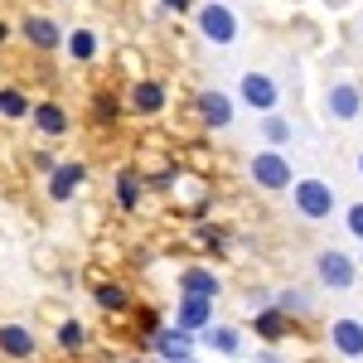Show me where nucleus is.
Segmentation results:
<instances>
[{
  "label": "nucleus",
  "mask_w": 363,
  "mask_h": 363,
  "mask_svg": "<svg viewBox=\"0 0 363 363\" xmlns=\"http://www.w3.org/2000/svg\"><path fill=\"white\" fill-rule=\"evenodd\" d=\"M291 203H296V213L310 218V223H320V218H330L335 213V189L325 184V179H296L291 184Z\"/></svg>",
  "instance_id": "nucleus-1"
},
{
  "label": "nucleus",
  "mask_w": 363,
  "mask_h": 363,
  "mask_svg": "<svg viewBox=\"0 0 363 363\" xmlns=\"http://www.w3.org/2000/svg\"><path fill=\"white\" fill-rule=\"evenodd\" d=\"M247 169H252V184H262V189H272V194L291 189V160H286L281 150H257Z\"/></svg>",
  "instance_id": "nucleus-2"
},
{
  "label": "nucleus",
  "mask_w": 363,
  "mask_h": 363,
  "mask_svg": "<svg viewBox=\"0 0 363 363\" xmlns=\"http://www.w3.org/2000/svg\"><path fill=\"white\" fill-rule=\"evenodd\" d=\"M315 277H320V286H330V291H349L359 281V262L344 257L339 247H330V252L315 257Z\"/></svg>",
  "instance_id": "nucleus-3"
},
{
  "label": "nucleus",
  "mask_w": 363,
  "mask_h": 363,
  "mask_svg": "<svg viewBox=\"0 0 363 363\" xmlns=\"http://www.w3.org/2000/svg\"><path fill=\"white\" fill-rule=\"evenodd\" d=\"M199 29H203V39H213V44H233L238 39V15L218 5V0H208L203 10H199Z\"/></svg>",
  "instance_id": "nucleus-4"
},
{
  "label": "nucleus",
  "mask_w": 363,
  "mask_h": 363,
  "mask_svg": "<svg viewBox=\"0 0 363 363\" xmlns=\"http://www.w3.org/2000/svg\"><path fill=\"white\" fill-rule=\"evenodd\" d=\"M238 92H242V102H247L252 112H277V97H281L277 78H267V73H242Z\"/></svg>",
  "instance_id": "nucleus-5"
},
{
  "label": "nucleus",
  "mask_w": 363,
  "mask_h": 363,
  "mask_svg": "<svg viewBox=\"0 0 363 363\" xmlns=\"http://www.w3.org/2000/svg\"><path fill=\"white\" fill-rule=\"evenodd\" d=\"M325 112L335 116V121H354V116L363 112V92L344 78V83H335L330 92H325Z\"/></svg>",
  "instance_id": "nucleus-6"
},
{
  "label": "nucleus",
  "mask_w": 363,
  "mask_h": 363,
  "mask_svg": "<svg viewBox=\"0 0 363 363\" xmlns=\"http://www.w3.org/2000/svg\"><path fill=\"white\" fill-rule=\"evenodd\" d=\"M213 320V301H199V296H179V310H174V330L194 335V330H208Z\"/></svg>",
  "instance_id": "nucleus-7"
},
{
  "label": "nucleus",
  "mask_w": 363,
  "mask_h": 363,
  "mask_svg": "<svg viewBox=\"0 0 363 363\" xmlns=\"http://www.w3.org/2000/svg\"><path fill=\"white\" fill-rule=\"evenodd\" d=\"M330 344H335L344 359H363V325H359V320H349V315L335 320V325H330Z\"/></svg>",
  "instance_id": "nucleus-8"
},
{
  "label": "nucleus",
  "mask_w": 363,
  "mask_h": 363,
  "mask_svg": "<svg viewBox=\"0 0 363 363\" xmlns=\"http://www.w3.org/2000/svg\"><path fill=\"white\" fill-rule=\"evenodd\" d=\"M218 291H223V281L213 277V272H203V267H189V272H179V296L218 301Z\"/></svg>",
  "instance_id": "nucleus-9"
},
{
  "label": "nucleus",
  "mask_w": 363,
  "mask_h": 363,
  "mask_svg": "<svg viewBox=\"0 0 363 363\" xmlns=\"http://www.w3.org/2000/svg\"><path fill=\"white\" fill-rule=\"evenodd\" d=\"M20 34H25L34 49H58V44H63V34H58V25L49 15H25V20H20Z\"/></svg>",
  "instance_id": "nucleus-10"
},
{
  "label": "nucleus",
  "mask_w": 363,
  "mask_h": 363,
  "mask_svg": "<svg viewBox=\"0 0 363 363\" xmlns=\"http://www.w3.org/2000/svg\"><path fill=\"white\" fill-rule=\"evenodd\" d=\"M199 116H203V126L228 131V126H233V102H228L223 92H203V97H199Z\"/></svg>",
  "instance_id": "nucleus-11"
},
{
  "label": "nucleus",
  "mask_w": 363,
  "mask_h": 363,
  "mask_svg": "<svg viewBox=\"0 0 363 363\" xmlns=\"http://www.w3.org/2000/svg\"><path fill=\"white\" fill-rule=\"evenodd\" d=\"M83 179H87L83 165H54L49 169V199H73Z\"/></svg>",
  "instance_id": "nucleus-12"
},
{
  "label": "nucleus",
  "mask_w": 363,
  "mask_h": 363,
  "mask_svg": "<svg viewBox=\"0 0 363 363\" xmlns=\"http://www.w3.org/2000/svg\"><path fill=\"white\" fill-rule=\"evenodd\" d=\"M155 349H160L169 363H184L189 349H194V339L184 335V330H155Z\"/></svg>",
  "instance_id": "nucleus-13"
},
{
  "label": "nucleus",
  "mask_w": 363,
  "mask_h": 363,
  "mask_svg": "<svg viewBox=\"0 0 363 363\" xmlns=\"http://www.w3.org/2000/svg\"><path fill=\"white\" fill-rule=\"evenodd\" d=\"M0 354H10V359H29V354H34V335L20 330V325H0Z\"/></svg>",
  "instance_id": "nucleus-14"
},
{
  "label": "nucleus",
  "mask_w": 363,
  "mask_h": 363,
  "mask_svg": "<svg viewBox=\"0 0 363 363\" xmlns=\"http://www.w3.org/2000/svg\"><path fill=\"white\" fill-rule=\"evenodd\" d=\"M29 116H34V126H39L44 136H63V131H68V112H63L58 102H39Z\"/></svg>",
  "instance_id": "nucleus-15"
},
{
  "label": "nucleus",
  "mask_w": 363,
  "mask_h": 363,
  "mask_svg": "<svg viewBox=\"0 0 363 363\" xmlns=\"http://www.w3.org/2000/svg\"><path fill=\"white\" fill-rule=\"evenodd\" d=\"M131 107H136L140 116H155L160 107H165V87L160 83H136L131 87Z\"/></svg>",
  "instance_id": "nucleus-16"
},
{
  "label": "nucleus",
  "mask_w": 363,
  "mask_h": 363,
  "mask_svg": "<svg viewBox=\"0 0 363 363\" xmlns=\"http://www.w3.org/2000/svg\"><path fill=\"white\" fill-rule=\"evenodd\" d=\"M252 330H257L262 339H281L286 330H291V315H286V310H262V315L252 320Z\"/></svg>",
  "instance_id": "nucleus-17"
},
{
  "label": "nucleus",
  "mask_w": 363,
  "mask_h": 363,
  "mask_svg": "<svg viewBox=\"0 0 363 363\" xmlns=\"http://www.w3.org/2000/svg\"><path fill=\"white\" fill-rule=\"evenodd\" d=\"M0 116H10V121L29 116V97L20 92V87H0Z\"/></svg>",
  "instance_id": "nucleus-18"
},
{
  "label": "nucleus",
  "mask_w": 363,
  "mask_h": 363,
  "mask_svg": "<svg viewBox=\"0 0 363 363\" xmlns=\"http://www.w3.org/2000/svg\"><path fill=\"white\" fill-rule=\"evenodd\" d=\"M68 54L78 58V63L97 58V34H92V29H73V34H68Z\"/></svg>",
  "instance_id": "nucleus-19"
},
{
  "label": "nucleus",
  "mask_w": 363,
  "mask_h": 363,
  "mask_svg": "<svg viewBox=\"0 0 363 363\" xmlns=\"http://www.w3.org/2000/svg\"><path fill=\"white\" fill-rule=\"evenodd\" d=\"M116 203H121V208H136V203H140V179L131 174V169L116 174Z\"/></svg>",
  "instance_id": "nucleus-20"
},
{
  "label": "nucleus",
  "mask_w": 363,
  "mask_h": 363,
  "mask_svg": "<svg viewBox=\"0 0 363 363\" xmlns=\"http://www.w3.org/2000/svg\"><path fill=\"white\" fill-rule=\"evenodd\" d=\"M262 136L272 140V150L291 145V121H286V116H272V112H267V121H262Z\"/></svg>",
  "instance_id": "nucleus-21"
},
{
  "label": "nucleus",
  "mask_w": 363,
  "mask_h": 363,
  "mask_svg": "<svg viewBox=\"0 0 363 363\" xmlns=\"http://www.w3.org/2000/svg\"><path fill=\"white\" fill-rule=\"evenodd\" d=\"M58 344H63L68 354H78V349H83V325H78V320H63V325H58Z\"/></svg>",
  "instance_id": "nucleus-22"
},
{
  "label": "nucleus",
  "mask_w": 363,
  "mask_h": 363,
  "mask_svg": "<svg viewBox=\"0 0 363 363\" xmlns=\"http://www.w3.org/2000/svg\"><path fill=\"white\" fill-rule=\"evenodd\" d=\"M92 296H97L102 310H121L126 306V291H121V286H92Z\"/></svg>",
  "instance_id": "nucleus-23"
},
{
  "label": "nucleus",
  "mask_w": 363,
  "mask_h": 363,
  "mask_svg": "<svg viewBox=\"0 0 363 363\" xmlns=\"http://www.w3.org/2000/svg\"><path fill=\"white\" fill-rule=\"evenodd\" d=\"M208 344H213L218 354H238V349H242V339H238V330H208Z\"/></svg>",
  "instance_id": "nucleus-24"
},
{
  "label": "nucleus",
  "mask_w": 363,
  "mask_h": 363,
  "mask_svg": "<svg viewBox=\"0 0 363 363\" xmlns=\"http://www.w3.org/2000/svg\"><path fill=\"white\" fill-rule=\"evenodd\" d=\"M277 310H286V315H306L310 301L301 296V291H281V296H277Z\"/></svg>",
  "instance_id": "nucleus-25"
},
{
  "label": "nucleus",
  "mask_w": 363,
  "mask_h": 363,
  "mask_svg": "<svg viewBox=\"0 0 363 363\" xmlns=\"http://www.w3.org/2000/svg\"><path fill=\"white\" fill-rule=\"evenodd\" d=\"M344 223H349V233L363 242V203H349V213H344Z\"/></svg>",
  "instance_id": "nucleus-26"
},
{
  "label": "nucleus",
  "mask_w": 363,
  "mask_h": 363,
  "mask_svg": "<svg viewBox=\"0 0 363 363\" xmlns=\"http://www.w3.org/2000/svg\"><path fill=\"white\" fill-rule=\"evenodd\" d=\"M165 10H189V0H160Z\"/></svg>",
  "instance_id": "nucleus-27"
},
{
  "label": "nucleus",
  "mask_w": 363,
  "mask_h": 363,
  "mask_svg": "<svg viewBox=\"0 0 363 363\" xmlns=\"http://www.w3.org/2000/svg\"><path fill=\"white\" fill-rule=\"evenodd\" d=\"M257 363H281V359L277 354H257Z\"/></svg>",
  "instance_id": "nucleus-28"
},
{
  "label": "nucleus",
  "mask_w": 363,
  "mask_h": 363,
  "mask_svg": "<svg viewBox=\"0 0 363 363\" xmlns=\"http://www.w3.org/2000/svg\"><path fill=\"white\" fill-rule=\"evenodd\" d=\"M5 34H10V29H5V25H0V44H5Z\"/></svg>",
  "instance_id": "nucleus-29"
},
{
  "label": "nucleus",
  "mask_w": 363,
  "mask_h": 363,
  "mask_svg": "<svg viewBox=\"0 0 363 363\" xmlns=\"http://www.w3.org/2000/svg\"><path fill=\"white\" fill-rule=\"evenodd\" d=\"M359 174H363V155H359Z\"/></svg>",
  "instance_id": "nucleus-30"
},
{
  "label": "nucleus",
  "mask_w": 363,
  "mask_h": 363,
  "mask_svg": "<svg viewBox=\"0 0 363 363\" xmlns=\"http://www.w3.org/2000/svg\"><path fill=\"white\" fill-rule=\"evenodd\" d=\"M184 363H194V359H184Z\"/></svg>",
  "instance_id": "nucleus-31"
}]
</instances>
